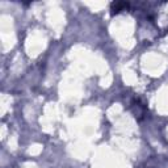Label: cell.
<instances>
[{
    "label": "cell",
    "mask_w": 168,
    "mask_h": 168,
    "mask_svg": "<svg viewBox=\"0 0 168 168\" xmlns=\"http://www.w3.org/2000/svg\"><path fill=\"white\" fill-rule=\"evenodd\" d=\"M127 7V4L126 3H113L112 4V11H113V13L114 12H120V11H122L123 8H126Z\"/></svg>",
    "instance_id": "cell-1"
}]
</instances>
